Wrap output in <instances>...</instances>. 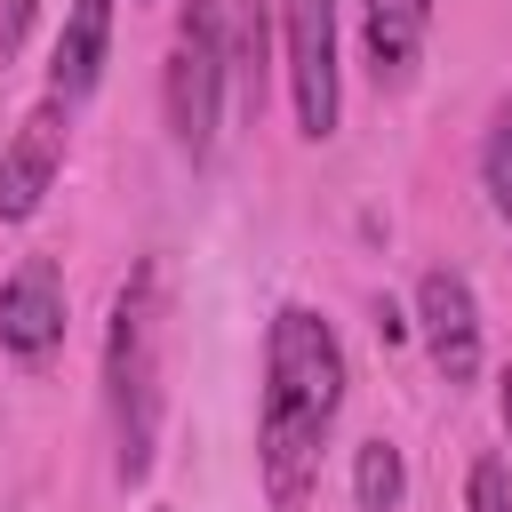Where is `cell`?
Wrapping results in <instances>:
<instances>
[{"label":"cell","instance_id":"cell-3","mask_svg":"<svg viewBox=\"0 0 512 512\" xmlns=\"http://www.w3.org/2000/svg\"><path fill=\"white\" fill-rule=\"evenodd\" d=\"M224 88H232V8L224 0H184L176 32H168V64H160V112H168V136L192 168L216 152Z\"/></svg>","mask_w":512,"mask_h":512},{"label":"cell","instance_id":"cell-10","mask_svg":"<svg viewBox=\"0 0 512 512\" xmlns=\"http://www.w3.org/2000/svg\"><path fill=\"white\" fill-rule=\"evenodd\" d=\"M352 504H360V512H400V504H408V456H400L384 432L352 448Z\"/></svg>","mask_w":512,"mask_h":512},{"label":"cell","instance_id":"cell-8","mask_svg":"<svg viewBox=\"0 0 512 512\" xmlns=\"http://www.w3.org/2000/svg\"><path fill=\"white\" fill-rule=\"evenodd\" d=\"M360 40H368V72L384 96H400L424 64L432 40V0H360Z\"/></svg>","mask_w":512,"mask_h":512},{"label":"cell","instance_id":"cell-14","mask_svg":"<svg viewBox=\"0 0 512 512\" xmlns=\"http://www.w3.org/2000/svg\"><path fill=\"white\" fill-rule=\"evenodd\" d=\"M496 424H504V440H512V368L496 376Z\"/></svg>","mask_w":512,"mask_h":512},{"label":"cell","instance_id":"cell-9","mask_svg":"<svg viewBox=\"0 0 512 512\" xmlns=\"http://www.w3.org/2000/svg\"><path fill=\"white\" fill-rule=\"evenodd\" d=\"M112 8H120V0H72V8H64L56 56H48V96H64V104H88V96H96L104 56H112Z\"/></svg>","mask_w":512,"mask_h":512},{"label":"cell","instance_id":"cell-7","mask_svg":"<svg viewBox=\"0 0 512 512\" xmlns=\"http://www.w3.org/2000/svg\"><path fill=\"white\" fill-rule=\"evenodd\" d=\"M64 328H72V296H64V272L56 256H24L8 280H0V352L40 368L64 352Z\"/></svg>","mask_w":512,"mask_h":512},{"label":"cell","instance_id":"cell-5","mask_svg":"<svg viewBox=\"0 0 512 512\" xmlns=\"http://www.w3.org/2000/svg\"><path fill=\"white\" fill-rule=\"evenodd\" d=\"M64 144H72V104L64 96H40L8 128V144H0V224H32L40 216V200L64 176Z\"/></svg>","mask_w":512,"mask_h":512},{"label":"cell","instance_id":"cell-13","mask_svg":"<svg viewBox=\"0 0 512 512\" xmlns=\"http://www.w3.org/2000/svg\"><path fill=\"white\" fill-rule=\"evenodd\" d=\"M32 16H40V0H0V56H16V48H24Z\"/></svg>","mask_w":512,"mask_h":512},{"label":"cell","instance_id":"cell-12","mask_svg":"<svg viewBox=\"0 0 512 512\" xmlns=\"http://www.w3.org/2000/svg\"><path fill=\"white\" fill-rule=\"evenodd\" d=\"M464 512H512V464L488 448V456H472V472H464Z\"/></svg>","mask_w":512,"mask_h":512},{"label":"cell","instance_id":"cell-2","mask_svg":"<svg viewBox=\"0 0 512 512\" xmlns=\"http://www.w3.org/2000/svg\"><path fill=\"white\" fill-rule=\"evenodd\" d=\"M160 336H168V304H160V264L144 256L112 288V320H104V416L128 488L152 480V448H160Z\"/></svg>","mask_w":512,"mask_h":512},{"label":"cell","instance_id":"cell-4","mask_svg":"<svg viewBox=\"0 0 512 512\" xmlns=\"http://www.w3.org/2000/svg\"><path fill=\"white\" fill-rule=\"evenodd\" d=\"M280 48H288V104L296 136L328 144L344 112V72H336V0H280Z\"/></svg>","mask_w":512,"mask_h":512},{"label":"cell","instance_id":"cell-6","mask_svg":"<svg viewBox=\"0 0 512 512\" xmlns=\"http://www.w3.org/2000/svg\"><path fill=\"white\" fill-rule=\"evenodd\" d=\"M416 336H424L448 392L480 384V296H472V280L456 264H432L416 280Z\"/></svg>","mask_w":512,"mask_h":512},{"label":"cell","instance_id":"cell-11","mask_svg":"<svg viewBox=\"0 0 512 512\" xmlns=\"http://www.w3.org/2000/svg\"><path fill=\"white\" fill-rule=\"evenodd\" d=\"M480 192H488L496 224L512 232V96H496V112H488V136H480Z\"/></svg>","mask_w":512,"mask_h":512},{"label":"cell","instance_id":"cell-1","mask_svg":"<svg viewBox=\"0 0 512 512\" xmlns=\"http://www.w3.org/2000/svg\"><path fill=\"white\" fill-rule=\"evenodd\" d=\"M344 344L328 328V312L312 304H280L264 320V392H256V480L272 496V512H304L320 488V456L336 440L344 416Z\"/></svg>","mask_w":512,"mask_h":512}]
</instances>
